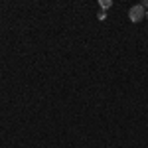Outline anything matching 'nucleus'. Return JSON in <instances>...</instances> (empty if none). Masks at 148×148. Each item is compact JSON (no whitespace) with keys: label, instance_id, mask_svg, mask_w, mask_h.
I'll return each mask as SVG.
<instances>
[{"label":"nucleus","instance_id":"f257e3e1","mask_svg":"<svg viewBox=\"0 0 148 148\" xmlns=\"http://www.w3.org/2000/svg\"><path fill=\"white\" fill-rule=\"evenodd\" d=\"M128 18H130V22H140L142 18H146V10L140 4H136V6H132L128 10Z\"/></svg>","mask_w":148,"mask_h":148},{"label":"nucleus","instance_id":"f03ea898","mask_svg":"<svg viewBox=\"0 0 148 148\" xmlns=\"http://www.w3.org/2000/svg\"><path fill=\"white\" fill-rule=\"evenodd\" d=\"M99 6H101L103 10H107V8H111V6H113V2H111V0H101V2H99Z\"/></svg>","mask_w":148,"mask_h":148},{"label":"nucleus","instance_id":"7ed1b4c3","mask_svg":"<svg viewBox=\"0 0 148 148\" xmlns=\"http://www.w3.org/2000/svg\"><path fill=\"white\" fill-rule=\"evenodd\" d=\"M140 6H142L144 10H148V0H142V4H140Z\"/></svg>","mask_w":148,"mask_h":148},{"label":"nucleus","instance_id":"20e7f679","mask_svg":"<svg viewBox=\"0 0 148 148\" xmlns=\"http://www.w3.org/2000/svg\"><path fill=\"white\" fill-rule=\"evenodd\" d=\"M146 18H148V12H146Z\"/></svg>","mask_w":148,"mask_h":148}]
</instances>
